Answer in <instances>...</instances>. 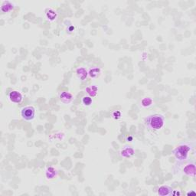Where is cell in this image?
<instances>
[{
	"instance_id": "6da1fadb",
	"label": "cell",
	"mask_w": 196,
	"mask_h": 196,
	"mask_svg": "<svg viewBox=\"0 0 196 196\" xmlns=\"http://www.w3.org/2000/svg\"><path fill=\"white\" fill-rule=\"evenodd\" d=\"M165 117L162 115L156 114L150 115L145 119V124L149 130L159 131L165 126Z\"/></svg>"
},
{
	"instance_id": "7a4b0ae2",
	"label": "cell",
	"mask_w": 196,
	"mask_h": 196,
	"mask_svg": "<svg viewBox=\"0 0 196 196\" xmlns=\"http://www.w3.org/2000/svg\"><path fill=\"white\" fill-rule=\"evenodd\" d=\"M194 148V145L190 143H182L173 150V155L179 162H184L189 158V153Z\"/></svg>"
},
{
	"instance_id": "3957f363",
	"label": "cell",
	"mask_w": 196,
	"mask_h": 196,
	"mask_svg": "<svg viewBox=\"0 0 196 196\" xmlns=\"http://www.w3.org/2000/svg\"><path fill=\"white\" fill-rule=\"evenodd\" d=\"M21 116L23 120L26 121H31L34 119L35 116V109L32 106L25 107L21 110Z\"/></svg>"
},
{
	"instance_id": "277c9868",
	"label": "cell",
	"mask_w": 196,
	"mask_h": 196,
	"mask_svg": "<svg viewBox=\"0 0 196 196\" xmlns=\"http://www.w3.org/2000/svg\"><path fill=\"white\" fill-rule=\"evenodd\" d=\"M9 99L14 103H21L23 101V95L19 90H11L9 93Z\"/></svg>"
},
{
	"instance_id": "5b68a950",
	"label": "cell",
	"mask_w": 196,
	"mask_h": 196,
	"mask_svg": "<svg viewBox=\"0 0 196 196\" xmlns=\"http://www.w3.org/2000/svg\"><path fill=\"white\" fill-rule=\"evenodd\" d=\"M183 173L192 178H195V164L192 162V163H189L186 165L185 167L183 168Z\"/></svg>"
},
{
	"instance_id": "8992f818",
	"label": "cell",
	"mask_w": 196,
	"mask_h": 196,
	"mask_svg": "<svg viewBox=\"0 0 196 196\" xmlns=\"http://www.w3.org/2000/svg\"><path fill=\"white\" fill-rule=\"evenodd\" d=\"M172 187L169 185H162L158 189V195L160 196H168L172 195Z\"/></svg>"
},
{
	"instance_id": "52a82bcc",
	"label": "cell",
	"mask_w": 196,
	"mask_h": 196,
	"mask_svg": "<svg viewBox=\"0 0 196 196\" xmlns=\"http://www.w3.org/2000/svg\"><path fill=\"white\" fill-rule=\"evenodd\" d=\"M134 149L130 146H125L121 151H120V156L123 158H131L134 155Z\"/></svg>"
},
{
	"instance_id": "ba28073f",
	"label": "cell",
	"mask_w": 196,
	"mask_h": 196,
	"mask_svg": "<svg viewBox=\"0 0 196 196\" xmlns=\"http://www.w3.org/2000/svg\"><path fill=\"white\" fill-rule=\"evenodd\" d=\"M60 100L62 101V103H65V104H67V103H70L73 100V95L71 94L69 92H62L60 94Z\"/></svg>"
},
{
	"instance_id": "9c48e42d",
	"label": "cell",
	"mask_w": 196,
	"mask_h": 196,
	"mask_svg": "<svg viewBox=\"0 0 196 196\" xmlns=\"http://www.w3.org/2000/svg\"><path fill=\"white\" fill-rule=\"evenodd\" d=\"M13 9H14V5H13L12 2L9 1L3 2L1 6V11L5 13L9 12V11L12 10Z\"/></svg>"
},
{
	"instance_id": "30bf717a",
	"label": "cell",
	"mask_w": 196,
	"mask_h": 196,
	"mask_svg": "<svg viewBox=\"0 0 196 196\" xmlns=\"http://www.w3.org/2000/svg\"><path fill=\"white\" fill-rule=\"evenodd\" d=\"M57 175V170L54 167H48L45 171V176L47 179H53Z\"/></svg>"
},
{
	"instance_id": "8fae6325",
	"label": "cell",
	"mask_w": 196,
	"mask_h": 196,
	"mask_svg": "<svg viewBox=\"0 0 196 196\" xmlns=\"http://www.w3.org/2000/svg\"><path fill=\"white\" fill-rule=\"evenodd\" d=\"M86 92L91 98H95L98 95V87L96 85H91L86 87Z\"/></svg>"
},
{
	"instance_id": "7c38bea8",
	"label": "cell",
	"mask_w": 196,
	"mask_h": 196,
	"mask_svg": "<svg viewBox=\"0 0 196 196\" xmlns=\"http://www.w3.org/2000/svg\"><path fill=\"white\" fill-rule=\"evenodd\" d=\"M76 73L77 77H78L80 80H86L87 75H88L87 70L85 68H84V67H79V68H77Z\"/></svg>"
},
{
	"instance_id": "4fadbf2b",
	"label": "cell",
	"mask_w": 196,
	"mask_h": 196,
	"mask_svg": "<svg viewBox=\"0 0 196 196\" xmlns=\"http://www.w3.org/2000/svg\"><path fill=\"white\" fill-rule=\"evenodd\" d=\"M45 16L48 20L53 22V21L55 20L56 18H57V12L54 9H48L45 11Z\"/></svg>"
},
{
	"instance_id": "5bb4252c",
	"label": "cell",
	"mask_w": 196,
	"mask_h": 196,
	"mask_svg": "<svg viewBox=\"0 0 196 196\" xmlns=\"http://www.w3.org/2000/svg\"><path fill=\"white\" fill-rule=\"evenodd\" d=\"M153 103V99L151 98H149V97H146V98H143L141 100V106L145 108H148L149 107L152 106Z\"/></svg>"
},
{
	"instance_id": "9a60e30c",
	"label": "cell",
	"mask_w": 196,
	"mask_h": 196,
	"mask_svg": "<svg viewBox=\"0 0 196 196\" xmlns=\"http://www.w3.org/2000/svg\"><path fill=\"white\" fill-rule=\"evenodd\" d=\"M92 103H93V100H92L91 97L84 96L82 98V103H83L84 106L89 107L92 104Z\"/></svg>"
},
{
	"instance_id": "2e32d148",
	"label": "cell",
	"mask_w": 196,
	"mask_h": 196,
	"mask_svg": "<svg viewBox=\"0 0 196 196\" xmlns=\"http://www.w3.org/2000/svg\"><path fill=\"white\" fill-rule=\"evenodd\" d=\"M100 72V69L96 67V68L91 69V70L89 71V75H90V77H96L98 76Z\"/></svg>"
},
{
	"instance_id": "e0dca14e",
	"label": "cell",
	"mask_w": 196,
	"mask_h": 196,
	"mask_svg": "<svg viewBox=\"0 0 196 196\" xmlns=\"http://www.w3.org/2000/svg\"><path fill=\"white\" fill-rule=\"evenodd\" d=\"M112 118H113L114 120H119L121 117V112L120 110H114L111 113Z\"/></svg>"
}]
</instances>
